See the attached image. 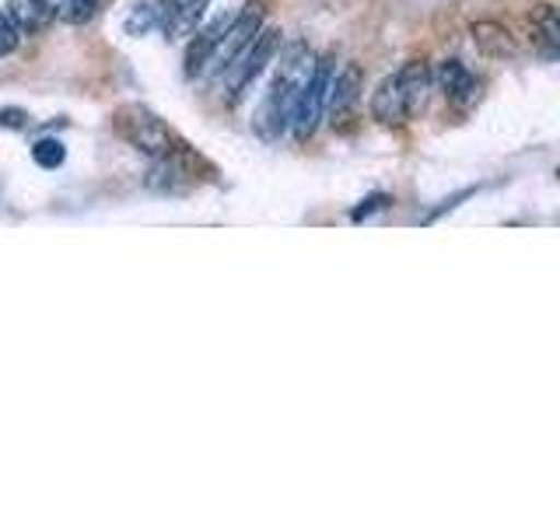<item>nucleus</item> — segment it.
<instances>
[{
  "label": "nucleus",
  "instance_id": "39448f33",
  "mask_svg": "<svg viewBox=\"0 0 560 525\" xmlns=\"http://www.w3.org/2000/svg\"><path fill=\"white\" fill-rule=\"evenodd\" d=\"M329 78H332V60L323 57L315 60L312 74L302 88V95L294 102V113H291V133L294 140H312V133L319 130V119H323V109H326V92H329Z\"/></svg>",
  "mask_w": 560,
  "mask_h": 525
},
{
  "label": "nucleus",
  "instance_id": "aec40b11",
  "mask_svg": "<svg viewBox=\"0 0 560 525\" xmlns=\"http://www.w3.org/2000/svg\"><path fill=\"white\" fill-rule=\"evenodd\" d=\"M52 4H57V0H52Z\"/></svg>",
  "mask_w": 560,
  "mask_h": 525
},
{
  "label": "nucleus",
  "instance_id": "7ed1b4c3",
  "mask_svg": "<svg viewBox=\"0 0 560 525\" xmlns=\"http://www.w3.org/2000/svg\"><path fill=\"white\" fill-rule=\"evenodd\" d=\"M113 127L133 151L148 158H162L175 148V133L151 109H144V105H119Z\"/></svg>",
  "mask_w": 560,
  "mask_h": 525
},
{
  "label": "nucleus",
  "instance_id": "9d476101",
  "mask_svg": "<svg viewBox=\"0 0 560 525\" xmlns=\"http://www.w3.org/2000/svg\"><path fill=\"white\" fill-rule=\"evenodd\" d=\"M4 14L11 18L14 28L22 35H39L57 22V8H52V0H8Z\"/></svg>",
  "mask_w": 560,
  "mask_h": 525
},
{
  "label": "nucleus",
  "instance_id": "f257e3e1",
  "mask_svg": "<svg viewBox=\"0 0 560 525\" xmlns=\"http://www.w3.org/2000/svg\"><path fill=\"white\" fill-rule=\"evenodd\" d=\"M312 67H315V57H312V49L305 43L288 46V52L280 57L277 78H273L270 92H267V98H262L259 113L253 119V127H256V133L262 140H277L280 133L291 127L294 102H298V95H302V88H305V81L312 74Z\"/></svg>",
  "mask_w": 560,
  "mask_h": 525
},
{
  "label": "nucleus",
  "instance_id": "20e7f679",
  "mask_svg": "<svg viewBox=\"0 0 560 525\" xmlns=\"http://www.w3.org/2000/svg\"><path fill=\"white\" fill-rule=\"evenodd\" d=\"M277 52H280V28H259L256 39L245 46L221 74L228 102H238L245 92H249V84L273 63Z\"/></svg>",
  "mask_w": 560,
  "mask_h": 525
},
{
  "label": "nucleus",
  "instance_id": "dca6fc26",
  "mask_svg": "<svg viewBox=\"0 0 560 525\" xmlns=\"http://www.w3.org/2000/svg\"><path fill=\"white\" fill-rule=\"evenodd\" d=\"M158 18H162V14H158V8L144 0V4H137V8L127 14V32H130V35H144V32H151V28L158 25Z\"/></svg>",
  "mask_w": 560,
  "mask_h": 525
},
{
  "label": "nucleus",
  "instance_id": "6e6552de",
  "mask_svg": "<svg viewBox=\"0 0 560 525\" xmlns=\"http://www.w3.org/2000/svg\"><path fill=\"white\" fill-rule=\"evenodd\" d=\"M361 88H364V74L358 63H347L340 74L329 78L326 109H323V116H329V127H343L347 116L354 113V105L361 102Z\"/></svg>",
  "mask_w": 560,
  "mask_h": 525
},
{
  "label": "nucleus",
  "instance_id": "a211bd4d",
  "mask_svg": "<svg viewBox=\"0 0 560 525\" xmlns=\"http://www.w3.org/2000/svg\"><path fill=\"white\" fill-rule=\"evenodd\" d=\"M0 127H8V130H28V113H22V109H0Z\"/></svg>",
  "mask_w": 560,
  "mask_h": 525
},
{
  "label": "nucleus",
  "instance_id": "f3484780",
  "mask_svg": "<svg viewBox=\"0 0 560 525\" xmlns=\"http://www.w3.org/2000/svg\"><path fill=\"white\" fill-rule=\"evenodd\" d=\"M18 46H22V32H18L11 18L0 11V57H8Z\"/></svg>",
  "mask_w": 560,
  "mask_h": 525
},
{
  "label": "nucleus",
  "instance_id": "f8f14e48",
  "mask_svg": "<svg viewBox=\"0 0 560 525\" xmlns=\"http://www.w3.org/2000/svg\"><path fill=\"white\" fill-rule=\"evenodd\" d=\"M472 43L483 52V57H512L515 43H512V32L498 22H477L472 25Z\"/></svg>",
  "mask_w": 560,
  "mask_h": 525
},
{
  "label": "nucleus",
  "instance_id": "1a4fd4ad",
  "mask_svg": "<svg viewBox=\"0 0 560 525\" xmlns=\"http://www.w3.org/2000/svg\"><path fill=\"white\" fill-rule=\"evenodd\" d=\"M228 22H232V18H214V22H210L207 28H200L197 39L186 46V78H207L210 57H214V49L221 43Z\"/></svg>",
  "mask_w": 560,
  "mask_h": 525
},
{
  "label": "nucleus",
  "instance_id": "9b49d317",
  "mask_svg": "<svg viewBox=\"0 0 560 525\" xmlns=\"http://www.w3.org/2000/svg\"><path fill=\"white\" fill-rule=\"evenodd\" d=\"M434 78H438V88H442L448 102L463 105V102H472L480 92V81L469 74V67L463 60H445L442 67H438Z\"/></svg>",
  "mask_w": 560,
  "mask_h": 525
},
{
  "label": "nucleus",
  "instance_id": "423d86ee",
  "mask_svg": "<svg viewBox=\"0 0 560 525\" xmlns=\"http://www.w3.org/2000/svg\"><path fill=\"white\" fill-rule=\"evenodd\" d=\"M197 165H200L197 154H192L186 144H175L168 154L154 158V165L148 172V189H158V192L189 189L192 183H197Z\"/></svg>",
  "mask_w": 560,
  "mask_h": 525
},
{
  "label": "nucleus",
  "instance_id": "f03ea898",
  "mask_svg": "<svg viewBox=\"0 0 560 525\" xmlns=\"http://www.w3.org/2000/svg\"><path fill=\"white\" fill-rule=\"evenodd\" d=\"M428 88H431V67L424 60L402 63L396 74H389L375 88L372 119H378L382 127H399V122H407L417 113V105L424 102Z\"/></svg>",
  "mask_w": 560,
  "mask_h": 525
},
{
  "label": "nucleus",
  "instance_id": "0eeeda50",
  "mask_svg": "<svg viewBox=\"0 0 560 525\" xmlns=\"http://www.w3.org/2000/svg\"><path fill=\"white\" fill-rule=\"evenodd\" d=\"M262 28V14L256 8H245L242 14H235L232 22H228L224 35H221V43L214 49V57H210V67H207V74L210 78H221L228 63H232L238 52L249 46L256 39V32Z\"/></svg>",
  "mask_w": 560,
  "mask_h": 525
},
{
  "label": "nucleus",
  "instance_id": "6ab92c4d",
  "mask_svg": "<svg viewBox=\"0 0 560 525\" xmlns=\"http://www.w3.org/2000/svg\"><path fill=\"white\" fill-rule=\"evenodd\" d=\"M382 207H389V197H368L350 218H354V221H364V218H372L375 210H382Z\"/></svg>",
  "mask_w": 560,
  "mask_h": 525
},
{
  "label": "nucleus",
  "instance_id": "2eb2a0df",
  "mask_svg": "<svg viewBox=\"0 0 560 525\" xmlns=\"http://www.w3.org/2000/svg\"><path fill=\"white\" fill-rule=\"evenodd\" d=\"M32 162L39 165V168H60L67 162V151L57 137H43V140H35V148H32Z\"/></svg>",
  "mask_w": 560,
  "mask_h": 525
},
{
  "label": "nucleus",
  "instance_id": "4468645a",
  "mask_svg": "<svg viewBox=\"0 0 560 525\" xmlns=\"http://www.w3.org/2000/svg\"><path fill=\"white\" fill-rule=\"evenodd\" d=\"M98 4L102 0H57V18L67 25H84V22H92V18L98 14Z\"/></svg>",
  "mask_w": 560,
  "mask_h": 525
},
{
  "label": "nucleus",
  "instance_id": "ddd939ff",
  "mask_svg": "<svg viewBox=\"0 0 560 525\" xmlns=\"http://www.w3.org/2000/svg\"><path fill=\"white\" fill-rule=\"evenodd\" d=\"M533 32H536L542 52H547V57L553 60L557 52H560V18H557V8L547 4V0L533 8Z\"/></svg>",
  "mask_w": 560,
  "mask_h": 525
}]
</instances>
